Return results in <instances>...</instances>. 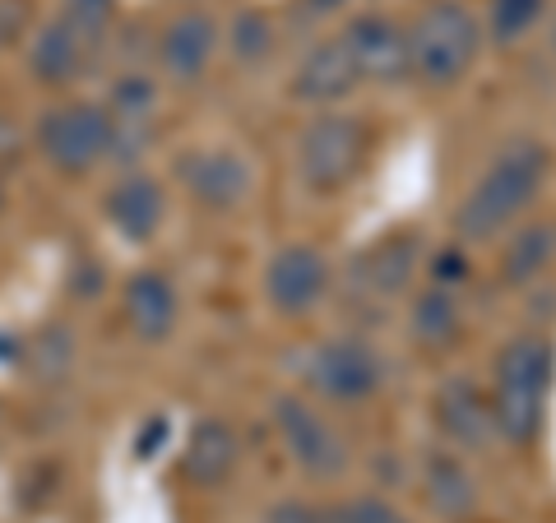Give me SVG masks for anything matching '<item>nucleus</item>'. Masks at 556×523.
I'll use <instances>...</instances> for the list:
<instances>
[{"mask_svg":"<svg viewBox=\"0 0 556 523\" xmlns=\"http://www.w3.org/2000/svg\"><path fill=\"white\" fill-rule=\"evenodd\" d=\"M390 366L376 353L367 339H325L306 353L302 361V385L320 398H334V404H362L371 398L380 385H386Z\"/></svg>","mask_w":556,"mask_h":523,"instance_id":"423d86ee","label":"nucleus"},{"mask_svg":"<svg viewBox=\"0 0 556 523\" xmlns=\"http://www.w3.org/2000/svg\"><path fill=\"white\" fill-rule=\"evenodd\" d=\"M339 38L353 51V61L362 69V79L376 84H404L408 79V33L386 14H362L348 24Z\"/></svg>","mask_w":556,"mask_h":523,"instance_id":"9b49d317","label":"nucleus"},{"mask_svg":"<svg viewBox=\"0 0 556 523\" xmlns=\"http://www.w3.org/2000/svg\"><path fill=\"white\" fill-rule=\"evenodd\" d=\"M329 519H334V523H408L390 500H380V496L343 500V505H334V510H329Z\"/></svg>","mask_w":556,"mask_h":523,"instance_id":"393cba45","label":"nucleus"},{"mask_svg":"<svg viewBox=\"0 0 556 523\" xmlns=\"http://www.w3.org/2000/svg\"><path fill=\"white\" fill-rule=\"evenodd\" d=\"M367 158H371V130L367 120L348 112H320L316 120H306L298 139V171L306 190H316V195L348 190L362 177Z\"/></svg>","mask_w":556,"mask_h":523,"instance_id":"20e7f679","label":"nucleus"},{"mask_svg":"<svg viewBox=\"0 0 556 523\" xmlns=\"http://www.w3.org/2000/svg\"><path fill=\"white\" fill-rule=\"evenodd\" d=\"M214 51H218V24L200 10L177 14L159 33V69L172 84H200Z\"/></svg>","mask_w":556,"mask_h":523,"instance_id":"4468645a","label":"nucleus"},{"mask_svg":"<svg viewBox=\"0 0 556 523\" xmlns=\"http://www.w3.org/2000/svg\"><path fill=\"white\" fill-rule=\"evenodd\" d=\"M232 51L237 61H265L274 51V20L265 10H241L232 20Z\"/></svg>","mask_w":556,"mask_h":523,"instance_id":"5701e85b","label":"nucleus"},{"mask_svg":"<svg viewBox=\"0 0 556 523\" xmlns=\"http://www.w3.org/2000/svg\"><path fill=\"white\" fill-rule=\"evenodd\" d=\"M552 259H556V228L552 222H525V228L510 237L506 255H501V278H506L510 288L533 283Z\"/></svg>","mask_w":556,"mask_h":523,"instance_id":"aec40b11","label":"nucleus"},{"mask_svg":"<svg viewBox=\"0 0 556 523\" xmlns=\"http://www.w3.org/2000/svg\"><path fill=\"white\" fill-rule=\"evenodd\" d=\"M38 149L61 177H89L112 158V112L98 102H61L38 120Z\"/></svg>","mask_w":556,"mask_h":523,"instance_id":"39448f33","label":"nucleus"},{"mask_svg":"<svg viewBox=\"0 0 556 523\" xmlns=\"http://www.w3.org/2000/svg\"><path fill=\"white\" fill-rule=\"evenodd\" d=\"M552 47H556V33H552Z\"/></svg>","mask_w":556,"mask_h":523,"instance_id":"473e14b6","label":"nucleus"},{"mask_svg":"<svg viewBox=\"0 0 556 523\" xmlns=\"http://www.w3.org/2000/svg\"><path fill=\"white\" fill-rule=\"evenodd\" d=\"M265 523H334V519H329V510H316V505L288 500V505H278V510H269Z\"/></svg>","mask_w":556,"mask_h":523,"instance_id":"bb28decb","label":"nucleus"},{"mask_svg":"<svg viewBox=\"0 0 556 523\" xmlns=\"http://www.w3.org/2000/svg\"><path fill=\"white\" fill-rule=\"evenodd\" d=\"M496 380H492V417L496 435L510 445L529 449L543 431L552 380H556V347L538 334H519L496 353Z\"/></svg>","mask_w":556,"mask_h":523,"instance_id":"f03ea898","label":"nucleus"},{"mask_svg":"<svg viewBox=\"0 0 556 523\" xmlns=\"http://www.w3.org/2000/svg\"><path fill=\"white\" fill-rule=\"evenodd\" d=\"M552 171V153L538 139H515L492 158V167L478 177V186L455 208V232L464 241H496L501 232L515 228V218L543 195V181Z\"/></svg>","mask_w":556,"mask_h":523,"instance_id":"f257e3e1","label":"nucleus"},{"mask_svg":"<svg viewBox=\"0 0 556 523\" xmlns=\"http://www.w3.org/2000/svg\"><path fill=\"white\" fill-rule=\"evenodd\" d=\"M167 417H153V422L144 426V435H139V445H135V455L139 459H153V455H159V441H167Z\"/></svg>","mask_w":556,"mask_h":523,"instance_id":"c756f323","label":"nucleus"},{"mask_svg":"<svg viewBox=\"0 0 556 523\" xmlns=\"http://www.w3.org/2000/svg\"><path fill=\"white\" fill-rule=\"evenodd\" d=\"M339 5H343V0H306V10H311V14H334Z\"/></svg>","mask_w":556,"mask_h":523,"instance_id":"7c9ffc66","label":"nucleus"},{"mask_svg":"<svg viewBox=\"0 0 556 523\" xmlns=\"http://www.w3.org/2000/svg\"><path fill=\"white\" fill-rule=\"evenodd\" d=\"M408 329H413L417 343L431 347V353L455 347L459 343V302L445 288H427L408 310Z\"/></svg>","mask_w":556,"mask_h":523,"instance_id":"412c9836","label":"nucleus"},{"mask_svg":"<svg viewBox=\"0 0 556 523\" xmlns=\"http://www.w3.org/2000/svg\"><path fill=\"white\" fill-rule=\"evenodd\" d=\"M482 51V28L459 0H431L408 28V75L427 89H455Z\"/></svg>","mask_w":556,"mask_h":523,"instance_id":"7ed1b4c3","label":"nucleus"},{"mask_svg":"<svg viewBox=\"0 0 556 523\" xmlns=\"http://www.w3.org/2000/svg\"><path fill=\"white\" fill-rule=\"evenodd\" d=\"M547 0H492V20H486V28H492L496 42H519L525 33L543 20Z\"/></svg>","mask_w":556,"mask_h":523,"instance_id":"4be33fe9","label":"nucleus"},{"mask_svg":"<svg viewBox=\"0 0 556 523\" xmlns=\"http://www.w3.org/2000/svg\"><path fill=\"white\" fill-rule=\"evenodd\" d=\"M98 42H89L79 28H70L65 20H51L33 33L28 42V75L33 84H42V89H65V84H75L84 75V61H89V51Z\"/></svg>","mask_w":556,"mask_h":523,"instance_id":"dca6fc26","label":"nucleus"},{"mask_svg":"<svg viewBox=\"0 0 556 523\" xmlns=\"http://www.w3.org/2000/svg\"><path fill=\"white\" fill-rule=\"evenodd\" d=\"M177 177L186 186V195L195 200L200 208H214V214H232L237 204L251 200L255 190V171L251 163L232 149H195L181 153Z\"/></svg>","mask_w":556,"mask_h":523,"instance_id":"1a4fd4ad","label":"nucleus"},{"mask_svg":"<svg viewBox=\"0 0 556 523\" xmlns=\"http://www.w3.org/2000/svg\"><path fill=\"white\" fill-rule=\"evenodd\" d=\"M422 237L417 232H390V237H380L376 246H367L357 259H353V269H348V292H357L362 302H394V296H404L413 288V273L417 265H422Z\"/></svg>","mask_w":556,"mask_h":523,"instance_id":"6e6552de","label":"nucleus"},{"mask_svg":"<svg viewBox=\"0 0 556 523\" xmlns=\"http://www.w3.org/2000/svg\"><path fill=\"white\" fill-rule=\"evenodd\" d=\"M116 0H61V20L70 28H79L89 42H102V33L112 24Z\"/></svg>","mask_w":556,"mask_h":523,"instance_id":"b1692460","label":"nucleus"},{"mask_svg":"<svg viewBox=\"0 0 556 523\" xmlns=\"http://www.w3.org/2000/svg\"><path fill=\"white\" fill-rule=\"evenodd\" d=\"M241 459V441L223 417H204L181 449V477L190 486H223Z\"/></svg>","mask_w":556,"mask_h":523,"instance_id":"a211bd4d","label":"nucleus"},{"mask_svg":"<svg viewBox=\"0 0 556 523\" xmlns=\"http://www.w3.org/2000/svg\"><path fill=\"white\" fill-rule=\"evenodd\" d=\"M24 38V5L20 0H0V47H14Z\"/></svg>","mask_w":556,"mask_h":523,"instance_id":"cd10ccee","label":"nucleus"},{"mask_svg":"<svg viewBox=\"0 0 556 523\" xmlns=\"http://www.w3.org/2000/svg\"><path fill=\"white\" fill-rule=\"evenodd\" d=\"M437 422H441V431L459 449H486L496 441L492 398H486L468 375H455V380H445V385H441V394H437Z\"/></svg>","mask_w":556,"mask_h":523,"instance_id":"f3484780","label":"nucleus"},{"mask_svg":"<svg viewBox=\"0 0 556 523\" xmlns=\"http://www.w3.org/2000/svg\"><path fill=\"white\" fill-rule=\"evenodd\" d=\"M0 218H5V186H0Z\"/></svg>","mask_w":556,"mask_h":523,"instance_id":"2f4dec72","label":"nucleus"},{"mask_svg":"<svg viewBox=\"0 0 556 523\" xmlns=\"http://www.w3.org/2000/svg\"><path fill=\"white\" fill-rule=\"evenodd\" d=\"M102 214L116 228V237L135 241V246H144L163 232V214H167V195L163 186L144 177V171H126L108 195H102Z\"/></svg>","mask_w":556,"mask_h":523,"instance_id":"ddd939ff","label":"nucleus"},{"mask_svg":"<svg viewBox=\"0 0 556 523\" xmlns=\"http://www.w3.org/2000/svg\"><path fill=\"white\" fill-rule=\"evenodd\" d=\"M20 153H24V130L14 126L5 112H0V167H10Z\"/></svg>","mask_w":556,"mask_h":523,"instance_id":"c85d7f7f","label":"nucleus"},{"mask_svg":"<svg viewBox=\"0 0 556 523\" xmlns=\"http://www.w3.org/2000/svg\"><path fill=\"white\" fill-rule=\"evenodd\" d=\"M362 69L353 61V51H348L343 38H329L320 47H311L298 75H292V93H298L302 102H311V107H329V102H343L353 98L362 89Z\"/></svg>","mask_w":556,"mask_h":523,"instance_id":"f8f14e48","label":"nucleus"},{"mask_svg":"<svg viewBox=\"0 0 556 523\" xmlns=\"http://www.w3.org/2000/svg\"><path fill=\"white\" fill-rule=\"evenodd\" d=\"M427 505L441 519H464L478 505V486L468 477V468L455 455H431L427 459Z\"/></svg>","mask_w":556,"mask_h":523,"instance_id":"6ab92c4d","label":"nucleus"},{"mask_svg":"<svg viewBox=\"0 0 556 523\" xmlns=\"http://www.w3.org/2000/svg\"><path fill=\"white\" fill-rule=\"evenodd\" d=\"M329 292V259L316 246H283L265 269V296L278 316H311Z\"/></svg>","mask_w":556,"mask_h":523,"instance_id":"9d476101","label":"nucleus"},{"mask_svg":"<svg viewBox=\"0 0 556 523\" xmlns=\"http://www.w3.org/2000/svg\"><path fill=\"white\" fill-rule=\"evenodd\" d=\"M274 426L283 435L288 455L302 463V473H311L316 482H334L348 473V445L343 435L325 422V417L298 394L274 398Z\"/></svg>","mask_w":556,"mask_h":523,"instance_id":"0eeeda50","label":"nucleus"},{"mask_svg":"<svg viewBox=\"0 0 556 523\" xmlns=\"http://www.w3.org/2000/svg\"><path fill=\"white\" fill-rule=\"evenodd\" d=\"M121 310H126V324L139 343H163V339H172V329H177V310H181L177 283L159 269L135 273L130 283L121 288Z\"/></svg>","mask_w":556,"mask_h":523,"instance_id":"2eb2a0df","label":"nucleus"},{"mask_svg":"<svg viewBox=\"0 0 556 523\" xmlns=\"http://www.w3.org/2000/svg\"><path fill=\"white\" fill-rule=\"evenodd\" d=\"M431 278H437V288H450L459 283V278H468V255L464 251H437V259H431Z\"/></svg>","mask_w":556,"mask_h":523,"instance_id":"a878e982","label":"nucleus"}]
</instances>
